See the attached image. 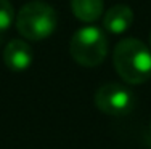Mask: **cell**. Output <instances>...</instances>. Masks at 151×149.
<instances>
[{
  "instance_id": "cell-6",
  "label": "cell",
  "mask_w": 151,
  "mask_h": 149,
  "mask_svg": "<svg viewBox=\"0 0 151 149\" xmlns=\"http://www.w3.org/2000/svg\"><path fill=\"white\" fill-rule=\"evenodd\" d=\"M134 23V13L127 5H116L108 10L103 18V26L111 34H124Z\"/></svg>"
},
{
  "instance_id": "cell-5",
  "label": "cell",
  "mask_w": 151,
  "mask_h": 149,
  "mask_svg": "<svg viewBox=\"0 0 151 149\" xmlns=\"http://www.w3.org/2000/svg\"><path fill=\"white\" fill-rule=\"evenodd\" d=\"M3 61L12 71H24L32 63V50L24 40H12L3 50Z\"/></svg>"
},
{
  "instance_id": "cell-2",
  "label": "cell",
  "mask_w": 151,
  "mask_h": 149,
  "mask_svg": "<svg viewBox=\"0 0 151 149\" xmlns=\"http://www.w3.org/2000/svg\"><path fill=\"white\" fill-rule=\"evenodd\" d=\"M58 18L53 6L42 0H32L19 10L16 16L18 32L27 40H44L53 34Z\"/></svg>"
},
{
  "instance_id": "cell-7",
  "label": "cell",
  "mask_w": 151,
  "mask_h": 149,
  "mask_svg": "<svg viewBox=\"0 0 151 149\" xmlns=\"http://www.w3.org/2000/svg\"><path fill=\"white\" fill-rule=\"evenodd\" d=\"M71 10L77 19L84 23H93L103 13L101 0H71Z\"/></svg>"
},
{
  "instance_id": "cell-4",
  "label": "cell",
  "mask_w": 151,
  "mask_h": 149,
  "mask_svg": "<svg viewBox=\"0 0 151 149\" xmlns=\"http://www.w3.org/2000/svg\"><path fill=\"white\" fill-rule=\"evenodd\" d=\"M95 104L108 115H127L135 106V96L130 90L119 83H106L98 88L95 95Z\"/></svg>"
},
{
  "instance_id": "cell-3",
  "label": "cell",
  "mask_w": 151,
  "mask_h": 149,
  "mask_svg": "<svg viewBox=\"0 0 151 149\" xmlns=\"http://www.w3.org/2000/svg\"><path fill=\"white\" fill-rule=\"evenodd\" d=\"M71 56L84 67L101 64L108 53L106 34L96 26H85L71 38Z\"/></svg>"
},
{
  "instance_id": "cell-9",
  "label": "cell",
  "mask_w": 151,
  "mask_h": 149,
  "mask_svg": "<svg viewBox=\"0 0 151 149\" xmlns=\"http://www.w3.org/2000/svg\"><path fill=\"white\" fill-rule=\"evenodd\" d=\"M150 43H151V35H150Z\"/></svg>"
},
{
  "instance_id": "cell-8",
  "label": "cell",
  "mask_w": 151,
  "mask_h": 149,
  "mask_svg": "<svg viewBox=\"0 0 151 149\" xmlns=\"http://www.w3.org/2000/svg\"><path fill=\"white\" fill-rule=\"evenodd\" d=\"M15 18V10L8 0H0V32L6 31Z\"/></svg>"
},
{
  "instance_id": "cell-1",
  "label": "cell",
  "mask_w": 151,
  "mask_h": 149,
  "mask_svg": "<svg viewBox=\"0 0 151 149\" xmlns=\"http://www.w3.org/2000/svg\"><path fill=\"white\" fill-rule=\"evenodd\" d=\"M113 63L127 83L138 85L151 77V50L134 37L122 38L116 45Z\"/></svg>"
}]
</instances>
